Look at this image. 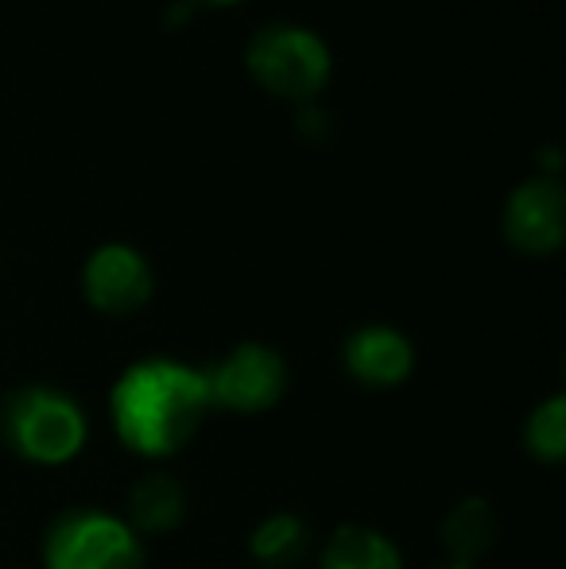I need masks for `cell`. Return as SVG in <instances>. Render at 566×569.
<instances>
[{
    "mask_svg": "<svg viewBox=\"0 0 566 569\" xmlns=\"http://www.w3.org/2000/svg\"><path fill=\"white\" fill-rule=\"evenodd\" d=\"M210 415L202 368H190L171 357H148L129 365L109 391V422L117 442L143 461H167Z\"/></svg>",
    "mask_w": 566,
    "mask_h": 569,
    "instance_id": "1",
    "label": "cell"
},
{
    "mask_svg": "<svg viewBox=\"0 0 566 569\" xmlns=\"http://www.w3.org/2000/svg\"><path fill=\"white\" fill-rule=\"evenodd\" d=\"M0 442L28 465H67L90 442V419L75 396L47 383H23L0 403Z\"/></svg>",
    "mask_w": 566,
    "mask_h": 569,
    "instance_id": "2",
    "label": "cell"
},
{
    "mask_svg": "<svg viewBox=\"0 0 566 569\" xmlns=\"http://www.w3.org/2000/svg\"><path fill=\"white\" fill-rule=\"evenodd\" d=\"M43 569H143V539L125 516L75 508L47 527Z\"/></svg>",
    "mask_w": 566,
    "mask_h": 569,
    "instance_id": "3",
    "label": "cell"
},
{
    "mask_svg": "<svg viewBox=\"0 0 566 569\" xmlns=\"http://www.w3.org/2000/svg\"><path fill=\"white\" fill-rule=\"evenodd\" d=\"M249 70L280 98H315L330 78V51L307 28L268 23L249 43Z\"/></svg>",
    "mask_w": 566,
    "mask_h": 569,
    "instance_id": "4",
    "label": "cell"
},
{
    "mask_svg": "<svg viewBox=\"0 0 566 569\" xmlns=\"http://www.w3.org/2000/svg\"><path fill=\"white\" fill-rule=\"evenodd\" d=\"M210 411L265 415L287 391V360L272 345L241 341L229 349L214 368H202Z\"/></svg>",
    "mask_w": 566,
    "mask_h": 569,
    "instance_id": "5",
    "label": "cell"
},
{
    "mask_svg": "<svg viewBox=\"0 0 566 569\" xmlns=\"http://www.w3.org/2000/svg\"><path fill=\"white\" fill-rule=\"evenodd\" d=\"M82 291L93 310L109 318L137 315L143 302L151 299V268L148 260L129 244H101L86 260Z\"/></svg>",
    "mask_w": 566,
    "mask_h": 569,
    "instance_id": "6",
    "label": "cell"
},
{
    "mask_svg": "<svg viewBox=\"0 0 566 569\" xmlns=\"http://www.w3.org/2000/svg\"><path fill=\"white\" fill-rule=\"evenodd\" d=\"M505 237L520 252L547 256L566 237V194L555 179H532L513 190L505 206Z\"/></svg>",
    "mask_w": 566,
    "mask_h": 569,
    "instance_id": "7",
    "label": "cell"
},
{
    "mask_svg": "<svg viewBox=\"0 0 566 569\" xmlns=\"http://www.w3.org/2000/svg\"><path fill=\"white\" fill-rule=\"evenodd\" d=\"M341 365L361 388H400L416 368V345L393 326H361L341 345Z\"/></svg>",
    "mask_w": 566,
    "mask_h": 569,
    "instance_id": "8",
    "label": "cell"
},
{
    "mask_svg": "<svg viewBox=\"0 0 566 569\" xmlns=\"http://www.w3.org/2000/svg\"><path fill=\"white\" fill-rule=\"evenodd\" d=\"M187 519V492L171 472H143L129 488L125 523L140 535H167Z\"/></svg>",
    "mask_w": 566,
    "mask_h": 569,
    "instance_id": "9",
    "label": "cell"
},
{
    "mask_svg": "<svg viewBox=\"0 0 566 569\" xmlns=\"http://www.w3.org/2000/svg\"><path fill=\"white\" fill-rule=\"evenodd\" d=\"M318 569H404V555L377 527L346 523L322 542Z\"/></svg>",
    "mask_w": 566,
    "mask_h": 569,
    "instance_id": "10",
    "label": "cell"
},
{
    "mask_svg": "<svg viewBox=\"0 0 566 569\" xmlns=\"http://www.w3.org/2000/svg\"><path fill=\"white\" fill-rule=\"evenodd\" d=\"M493 539H497V511L481 496H466L443 516V542L454 562L474 566V558H481Z\"/></svg>",
    "mask_w": 566,
    "mask_h": 569,
    "instance_id": "11",
    "label": "cell"
},
{
    "mask_svg": "<svg viewBox=\"0 0 566 569\" xmlns=\"http://www.w3.org/2000/svg\"><path fill=\"white\" fill-rule=\"evenodd\" d=\"M249 555L265 569H295L310 555V527L295 511H272L249 531Z\"/></svg>",
    "mask_w": 566,
    "mask_h": 569,
    "instance_id": "12",
    "label": "cell"
},
{
    "mask_svg": "<svg viewBox=\"0 0 566 569\" xmlns=\"http://www.w3.org/2000/svg\"><path fill=\"white\" fill-rule=\"evenodd\" d=\"M524 450L544 465H559L566 457V396L555 391L544 403L532 407L524 422Z\"/></svg>",
    "mask_w": 566,
    "mask_h": 569,
    "instance_id": "13",
    "label": "cell"
},
{
    "mask_svg": "<svg viewBox=\"0 0 566 569\" xmlns=\"http://www.w3.org/2000/svg\"><path fill=\"white\" fill-rule=\"evenodd\" d=\"M202 4H237V0H202Z\"/></svg>",
    "mask_w": 566,
    "mask_h": 569,
    "instance_id": "14",
    "label": "cell"
},
{
    "mask_svg": "<svg viewBox=\"0 0 566 569\" xmlns=\"http://www.w3.org/2000/svg\"><path fill=\"white\" fill-rule=\"evenodd\" d=\"M443 569H474V566H461V562H450V566H443Z\"/></svg>",
    "mask_w": 566,
    "mask_h": 569,
    "instance_id": "15",
    "label": "cell"
}]
</instances>
